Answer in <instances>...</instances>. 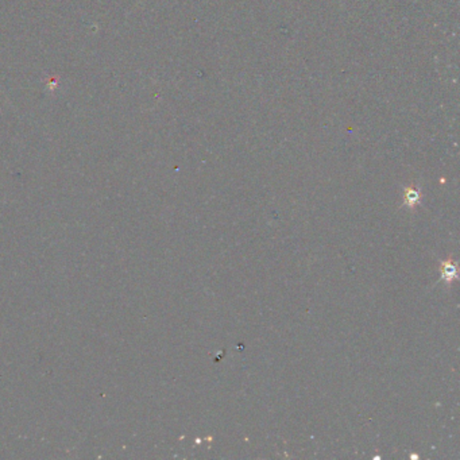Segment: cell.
<instances>
[{
    "mask_svg": "<svg viewBox=\"0 0 460 460\" xmlns=\"http://www.w3.org/2000/svg\"><path fill=\"white\" fill-rule=\"evenodd\" d=\"M440 270H442V281H444L447 285H451L452 281L458 279V264L451 257L442 262Z\"/></svg>",
    "mask_w": 460,
    "mask_h": 460,
    "instance_id": "1",
    "label": "cell"
},
{
    "mask_svg": "<svg viewBox=\"0 0 460 460\" xmlns=\"http://www.w3.org/2000/svg\"><path fill=\"white\" fill-rule=\"evenodd\" d=\"M404 200H405V203H404V204H405L408 208H410V210H413V208L420 203V191H419L417 188H414V186H409V188L405 189V196H404Z\"/></svg>",
    "mask_w": 460,
    "mask_h": 460,
    "instance_id": "2",
    "label": "cell"
}]
</instances>
